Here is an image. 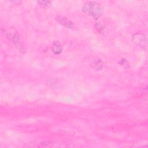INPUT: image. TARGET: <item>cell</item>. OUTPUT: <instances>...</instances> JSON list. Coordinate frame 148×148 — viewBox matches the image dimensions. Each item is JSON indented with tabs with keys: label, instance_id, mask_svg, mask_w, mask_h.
I'll return each instance as SVG.
<instances>
[{
	"label": "cell",
	"instance_id": "obj_6",
	"mask_svg": "<svg viewBox=\"0 0 148 148\" xmlns=\"http://www.w3.org/2000/svg\"><path fill=\"white\" fill-rule=\"evenodd\" d=\"M38 3L39 5L45 8H47L50 6L51 4V2L49 1H39L38 2Z\"/></svg>",
	"mask_w": 148,
	"mask_h": 148
},
{
	"label": "cell",
	"instance_id": "obj_2",
	"mask_svg": "<svg viewBox=\"0 0 148 148\" xmlns=\"http://www.w3.org/2000/svg\"><path fill=\"white\" fill-rule=\"evenodd\" d=\"M132 42L137 45L138 46L146 49L147 46V35L140 34V33H136L134 34L132 36Z\"/></svg>",
	"mask_w": 148,
	"mask_h": 148
},
{
	"label": "cell",
	"instance_id": "obj_8",
	"mask_svg": "<svg viewBox=\"0 0 148 148\" xmlns=\"http://www.w3.org/2000/svg\"><path fill=\"white\" fill-rule=\"evenodd\" d=\"M119 64L124 68H128L129 67V64L128 62V61L126 60V59L122 58L120 61H119Z\"/></svg>",
	"mask_w": 148,
	"mask_h": 148
},
{
	"label": "cell",
	"instance_id": "obj_9",
	"mask_svg": "<svg viewBox=\"0 0 148 148\" xmlns=\"http://www.w3.org/2000/svg\"><path fill=\"white\" fill-rule=\"evenodd\" d=\"M95 28H96V29L99 31V32H101L103 31V29H104V27L101 24H100L99 23H96L95 24Z\"/></svg>",
	"mask_w": 148,
	"mask_h": 148
},
{
	"label": "cell",
	"instance_id": "obj_4",
	"mask_svg": "<svg viewBox=\"0 0 148 148\" xmlns=\"http://www.w3.org/2000/svg\"><path fill=\"white\" fill-rule=\"evenodd\" d=\"M56 20L59 24L62 25L63 26L66 27L67 28H72L73 27L72 22L68 20L66 17L57 16L56 17Z\"/></svg>",
	"mask_w": 148,
	"mask_h": 148
},
{
	"label": "cell",
	"instance_id": "obj_1",
	"mask_svg": "<svg viewBox=\"0 0 148 148\" xmlns=\"http://www.w3.org/2000/svg\"><path fill=\"white\" fill-rule=\"evenodd\" d=\"M84 13L91 16L94 19H98L103 13V8L97 2L92 1H88L84 3L82 7Z\"/></svg>",
	"mask_w": 148,
	"mask_h": 148
},
{
	"label": "cell",
	"instance_id": "obj_3",
	"mask_svg": "<svg viewBox=\"0 0 148 148\" xmlns=\"http://www.w3.org/2000/svg\"><path fill=\"white\" fill-rule=\"evenodd\" d=\"M6 36L7 38L12 40L14 43V45L18 47L20 50H21V48H23L19 34L14 28H11L8 29L6 32Z\"/></svg>",
	"mask_w": 148,
	"mask_h": 148
},
{
	"label": "cell",
	"instance_id": "obj_5",
	"mask_svg": "<svg viewBox=\"0 0 148 148\" xmlns=\"http://www.w3.org/2000/svg\"><path fill=\"white\" fill-rule=\"evenodd\" d=\"M52 51L55 54H60L62 50V46L60 42L55 41L53 42L51 47Z\"/></svg>",
	"mask_w": 148,
	"mask_h": 148
},
{
	"label": "cell",
	"instance_id": "obj_7",
	"mask_svg": "<svg viewBox=\"0 0 148 148\" xmlns=\"http://www.w3.org/2000/svg\"><path fill=\"white\" fill-rule=\"evenodd\" d=\"M94 65L96 70H101L102 69V61L101 60H97Z\"/></svg>",
	"mask_w": 148,
	"mask_h": 148
}]
</instances>
